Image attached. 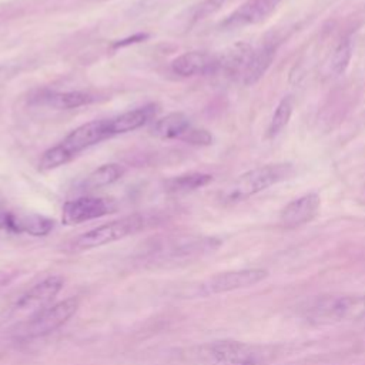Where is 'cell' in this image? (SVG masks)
<instances>
[{"label":"cell","instance_id":"obj_1","mask_svg":"<svg viewBox=\"0 0 365 365\" xmlns=\"http://www.w3.org/2000/svg\"><path fill=\"white\" fill-rule=\"evenodd\" d=\"M298 312L312 324L365 322V295H317L305 299Z\"/></svg>","mask_w":365,"mask_h":365},{"label":"cell","instance_id":"obj_16","mask_svg":"<svg viewBox=\"0 0 365 365\" xmlns=\"http://www.w3.org/2000/svg\"><path fill=\"white\" fill-rule=\"evenodd\" d=\"M252 54V48L245 43H238L218 56V71L227 76H242L248 60Z\"/></svg>","mask_w":365,"mask_h":365},{"label":"cell","instance_id":"obj_12","mask_svg":"<svg viewBox=\"0 0 365 365\" xmlns=\"http://www.w3.org/2000/svg\"><path fill=\"white\" fill-rule=\"evenodd\" d=\"M319 195L309 192L292 200L279 214V222L284 228H297L309 222L319 210Z\"/></svg>","mask_w":365,"mask_h":365},{"label":"cell","instance_id":"obj_6","mask_svg":"<svg viewBox=\"0 0 365 365\" xmlns=\"http://www.w3.org/2000/svg\"><path fill=\"white\" fill-rule=\"evenodd\" d=\"M78 305L80 302L74 297L56 302L30 319L19 324L14 329V336L19 339H34L46 336L63 327L76 314Z\"/></svg>","mask_w":365,"mask_h":365},{"label":"cell","instance_id":"obj_24","mask_svg":"<svg viewBox=\"0 0 365 365\" xmlns=\"http://www.w3.org/2000/svg\"><path fill=\"white\" fill-rule=\"evenodd\" d=\"M225 0H204L195 10L194 13V21H198V20H202L208 16H211L212 13H215L222 4H224Z\"/></svg>","mask_w":365,"mask_h":365},{"label":"cell","instance_id":"obj_21","mask_svg":"<svg viewBox=\"0 0 365 365\" xmlns=\"http://www.w3.org/2000/svg\"><path fill=\"white\" fill-rule=\"evenodd\" d=\"M292 110H294V98L291 96L284 97L278 103V106H277V108L272 114V118L269 121V125H268V130H267L268 137L278 135L287 127V124L291 118Z\"/></svg>","mask_w":365,"mask_h":365},{"label":"cell","instance_id":"obj_8","mask_svg":"<svg viewBox=\"0 0 365 365\" xmlns=\"http://www.w3.org/2000/svg\"><path fill=\"white\" fill-rule=\"evenodd\" d=\"M114 204L100 197H80L63 205L61 220L66 225H77L113 212Z\"/></svg>","mask_w":365,"mask_h":365},{"label":"cell","instance_id":"obj_2","mask_svg":"<svg viewBox=\"0 0 365 365\" xmlns=\"http://www.w3.org/2000/svg\"><path fill=\"white\" fill-rule=\"evenodd\" d=\"M274 348L269 345L220 339L205 342L195 349L201 365H265L271 361Z\"/></svg>","mask_w":365,"mask_h":365},{"label":"cell","instance_id":"obj_13","mask_svg":"<svg viewBox=\"0 0 365 365\" xmlns=\"http://www.w3.org/2000/svg\"><path fill=\"white\" fill-rule=\"evenodd\" d=\"M171 70L182 77L217 73L218 56L205 51H187L173 60Z\"/></svg>","mask_w":365,"mask_h":365},{"label":"cell","instance_id":"obj_18","mask_svg":"<svg viewBox=\"0 0 365 365\" xmlns=\"http://www.w3.org/2000/svg\"><path fill=\"white\" fill-rule=\"evenodd\" d=\"M94 100V97L88 93L83 91H64V93H47L40 97V101L51 108L57 110H67V108H76L80 106L90 104Z\"/></svg>","mask_w":365,"mask_h":365},{"label":"cell","instance_id":"obj_4","mask_svg":"<svg viewBox=\"0 0 365 365\" xmlns=\"http://www.w3.org/2000/svg\"><path fill=\"white\" fill-rule=\"evenodd\" d=\"M64 279L60 275H50L34 284L24 294H21L6 312V321H19V324L50 307L56 295L61 291ZM17 324V325H19Z\"/></svg>","mask_w":365,"mask_h":365},{"label":"cell","instance_id":"obj_7","mask_svg":"<svg viewBox=\"0 0 365 365\" xmlns=\"http://www.w3.org/2000/svg\"><path fill=\"white\" fill-rule=\"evenodd\" d=\"M267 275L268 272L262 268H245L220 272L194 285L191 294L195 297H210L244 289L257 285L258 282L265 279Z\"/></svg>","mask_w":365,"mask_h":365},{"label":"cell","instance_id":"obj_10","mask_svg":"<svg viewBox=\"0 0 365 365\" xmlns=\"http://www.w3.org/2000/svg\"><path fill=\"white\" fill-rule=\"evenodd\" d=\"M54 227V221L38 214H16L0 211V230L14 234H29L33 237L47 235Z\"/></svg>","mask_w":365,"mask_h":365},{"label":"cell","instance_id":"obj_17","mask_svg":"<svg viewBox=\"0 0 365 365\" xmlns=\"http://www.w3.org/2000/svg\"><path fill=\"white\" fill-rule=\"evenodd\" d=\"M190 127V121L182 113H170L154 121L150 134L161 140L181 138Z\"/></svg>","mask_w":365,"mask_h":365},{"label":"cell","instance_id":"obj_19","mask_svg":"<svg viewBox=\"0 0 365 365\" xmlns=\"http://www.w3.org/2000/svg\"><path fill=\"white\" fill-rule=\"evenodd\" d=\"M124 174V168L118 164H104L94 170L88 177L84 180V188L93 190V188H101L106 185H110L115 181H118Z\"/></svg>","mask_w":365,"mask_h":365},{"label":"cell","instance_id":"obj_5","mask_svg":"<svg viewBox=\"0 0 365 365\" xmlns=\"http://www.w3.org/2000/svg\"><path fill=\"white\" fill-rule=\"evenodd\" d=\"M144 225H145V218L138 214L113 220L110 222L101 224L78 235L74 241L70 242L68 250L73 252H77V251L98 248V247L111 244L114 241L123 240L128 235H133L141 231Z\"/></svg>","mask_w":365,"mask_h":365},{"label":"cell","instance_id":"obj_22","mask_svg":"<svg viewBox=\"0 0 365 365\" xmlns=\"http://www.w3.org/2000/svg\"><path fill=\"white\" fill-rule=\"evenodd\" d=\"M352 50H354V46H352V40L351 38H344L338 46L334 50L332 56H331V70L334 74H342L349 61H351V57H352Z\"/></svg>","mask_w":365,"mask_h":365},{"label":"cell","instance_id":"obj_15","mask_svg":"<svg viewBox=\"0 0 365 365\" xmlns=\"http://www.w3.org/2000/svg\"><path fill=\"white\" fill-rule=\"evenodd\" d=\"M275 50H277V46L269 41L262 44L259 48L252 50L248 64L241 76V80L245 86H251L257 83L267 73L271 63L274 61Z\"/></svg>","mask_w":365,"mask_h":365},{"label":"cell","instance_id":"obj_3","mask_svg":"<svg viewBox=\"0 0 365 365\" xmlns=\"http://www.w3.org/2000/svg\"><path fill=\"white\" fill-rule=\"evenodd\" d=\"M294 174V167L291 164H267L252 168L238 178H235L224 191V202H238L244 201L271 185L291 178Z\"/></svg>","mask_w":365,"mask_h":365},{"label":"cell","instance_id":"obj_20","mask_svg":"<svg viewBox=\"0 0 365 365\" xmlns=\"http://www.w3.org/2000/svg\"><path fill=\"white\" fill-rule=\"evenodd\" d=\"M212 181V175L204 173H188L178 177H173L165 182V187L171 192H188L198 190Z\"/></svg>","mask_w":365,"mask_h":365},{"label":"cell","instance_id":"obj_11","mask_svg":"<svg viewBox=\"0 0 365 365\" xmlns=\"http://www.w3.org/2000/svg\"><path fill=\"white\" fill-rule=\"evenodd\" d=\"M281 0H248L232 11L222 23L221 27L227 30L241 29L250 24H255L267 19L279 4Z\"/></svg>","mask_w":365,"mask_h":365},{"label":"cell","instance_id":"obj_14","mask_svg":"<svg viewBox=\"0 0 365 365\" xmlns=\"http://www.w3.org/2000/svg\"><path fill=\"white\" fill-rule=\"evenodd\" d=\"M158 108L155 104H148L144 107H138L135 110L125 111L114 118H108V133L110 137L114 134H121L127 131H133L144 125L153 117H155Z\"/></svg>","mask_w":365,"mask_h":365},{"label":"cell","instance_id":"obj_23","mask_svg":"<svg viewBox=\"0 0 365 365\" xmlns=\"http://www.w3.org/2000/svg\"><path fill=\"white\" fill-rule=\"evenodd\" d=\"M181 140L194 145H208L212 143V135L207 130L190 127Z\"/></svg>","mask_w":365,"mask_h":365},{"label":"cell","instance_id":"obj_9","mask_svg":"<svg viewBox=\"0 0 365 365\" xmlns=\"http://www.w3.org/2000/svg\"><path fill=\"white\" fill-rule=\"evenodd\" d=\"M107 137H110L108 121L94 120L74 128L58 145L70 158H74L83 150L100 143Z\"/></svg>","mask_w":365,"mask_h":365}]
</instances>
